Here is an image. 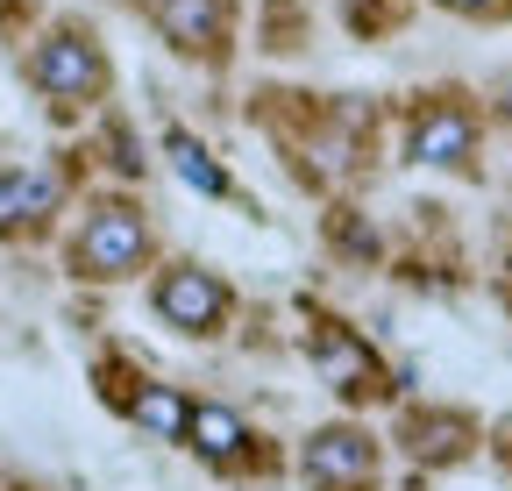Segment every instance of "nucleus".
<instances>
[{
  "mask_svg": "<svg viewBox=\"0 0 512 491\" xmlns=\"http://www.w3.org/2000/svg\"><path fill=\"white\" fill-rule=\"evenodd\" d=\"M150 306H157L164 328H178L192 342H214L235 321V285L207 264H164L157 285H150Z\"/></svg>",
  "mask_w": 512,
  "mask_h": 491,
  "instance_id": "2",
  "label": "nucleus"
},
{
  "mask_svg": "<svg viewBox=\"0 0 512 491\" xmlns=\"http://www.w3.org/2000/svg\"><path fill=\"white\" fill-rule=\"evenodd\" d=\"M448 15H470V22H498V15H512V0H441Z\"/></svg>",
  "mask_w": 512,
  "mask_h": 491,
  "instance_id": "13",
  "label": "nucleus"
},
{
  "mask_svg": "<svg viewBox=\"0 0 512 491\" xmlns=\"http://www.w3.org/2000/svg\"><path fill=\"white\" fill-rule=\"evenodd\" d=\"M377 470H384V442L356 420H328L299 442V477L313 491H377Z\"/></svg>",
  "mask_w": 512,
  "mask_h": 491,
  "instance_id": "4",
  "label": "nucleus"
},
{
  "mask_svg": "<svg viewBox=\"0 0 512 491\" xmlns=\"http://www.w3.org/2000/svg\"><path fill=\"white\" fill-rule=\"evenodd\" d=\"M29 79L57 100V107H93V100H107V86H114V72H107V50L79 29V22H64V29H50L43 43H36V57H29Z\"/></svg>",
  "mask_w": 512,
  "mask_h": 491,
  "instance_id": "3",
  "label": "nucleus"
},
{
  "mask_svg": "<svg viewBox=\"0 0 512 491\" xmlns=\"http://www.w3.org/2000/svg\"><path fill=\"white\" fill-rule=\"evenodd\" d=\"M64 200V178L57 171H15L0 164V235H22V228H43Z\"/></svg>",
  "mask_w": 512,
  "mask_h": 491,
  "instance_id": "9",
  "label": "nucleus"
},
{
  "mask_svg": "<svg viewBox=\"0 0 512 491\" xmlns=\"http://www.w3.org/2000/svg\"><path fill=\"white\" fill-rule=\"evenodd\" d=\"M313 363L328 371V385L349 399V406H370V399H392V371L370 356V342L356 335V328H342V321H320L313 328Z\"/></svg>",
  "mask_w": 512,
  "mask_h": 491,
  "instance_id": "7",
  "label": "nucleus"
},
{
  "mask_svg": "<svg viewBox=\"0 0 512 491\" xmlns=\"http://www.w3.org/2000/svg\"><path fill=\"white\" fill-rule=\"evenodd\" d=\"M164 157H171V171L185 178L192 193H207V200H228V171L214 164V150H207L200 136H185V129H164Z\"/></svg>",
  "mask_w": 512,
  "mask_h": 491,
  "instance_id": "12",
  "label": "nucleus"
},
{
  "mask_svg": "<svg viewBox=\"0 0 512 491\" xmlns=\"http://www.w3.org/2000/svg\"><path fill=\"white\" fill-rule=\"evenodd\" d=\"M185 449L200 456L214 477H249V470H264L271 463V449H264V435L235 413V406H221V399H192V427H185Z\"/></svg>",
  "mask_w": 512,
  "mask_h": 491,
  "instance_id": "6",
  "label": "nucleus"
},
{
  "mask_svg": "<svg viewBox=\"0 0 512 491\" xmlns=\"http://www.w3.org/2000/svg\"><path fill=\"white\" fill-rule=\"evenodd\" d=\"M128 420L143 427V435L157 442H185V427H192V399L171 392V385H136V399H128Z\"/></svg>",
  "mask_w": 512,
  "mask_h": 491,
  "instance_id": "11",
  "label": "nucleus"
},
{
  "mask_svg": "<svg viewBox=\"0 0 512 491\" xmlns=\"http://www.w3.org/2000/svg\"><path fill=\"white\" fill-rule=\"evenodd\" d=\"M399 442L420 456V463H463L470 442H477V420L470 413H413L399 427Z\"/></svg>",
  "mask_w": 512,
  "mask_h": 491,
  "instance_id": "10",
  "label": "nucleus"
},
{
  "mask_svg": "<svg viewBox=\"0 0 512 491\" xmlns=\"http://www.w3.org/2000/svg\"><path fill=\"white\" fill-rule=\"evenodd\" d=\"M164 43L192 65H221L228 57V0H150Z\"/></svg>",
  "mask_w": 512,
  "mask_h": 491,
  "instance_id": "8",
  "label": "nucleus"
},
{
  "mask_svg": "<svg viewBox=\"0 0 512 491\" xmlns=\"http://www.w3.org/2000/svg\"><path fill=\"white\" fill-rule=\"evenodd\" d=\"M157 257V228L136 200H93L79 235H72V278L86 285H121V278H136L150 271Z\"/></svg>",
  "mask_w": 512,
  "mask_h": 491,
  "instance_id": "1",
  "label": "nucleus"
},
{
  "mask_svg": "<svg viewBox=\"0 0 512 491\" xmlns=\"http://www.w3.org/2000/svg\"><path fill=\"white\" fill-rule=\"evenodd\" d=\"M406 164L427 171H470L477 164V114L456 93H427L406 114Z\"/></svg>",
  "mask_w": 512,
  "mask_h": 491,
  "instance_id": "5",
  "label": "nucleus"
}]
</instances>
